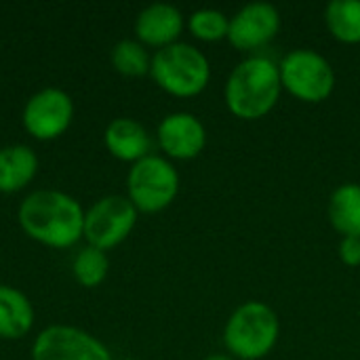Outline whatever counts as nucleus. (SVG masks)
Here are the masks:
<instances>
[{
    "label": "nucleus",
    "mask_w": 360,
    "mask_h": 360,
    "mask_svg": "<svg viewBox=\"0 0 360 360\" xmlns=\"http://www.w3.org/2000/svg\"><path fill=\"white\" fill-rule=\"evenodd\" d=\"M19 226L36 243L70 249L84 234V211L76 198L59 190H36L19 205Z\"/></svg>",
    "instance_id": "obj_1"
},
{
    "label": "nucleus",
    "mask_w": 360,
    "mask_h": 360,
    "mask_svg": "<svg viewBox=\"0 0 360 360\" xmlns=\"http://www.w3.org/2000/svg\"><path fill=\"white\" fill-rule=\"evenodd\" d=\"M283 93L278 63L264 55H251L234 65L228 76L224 97L228 110L243 120L268 116Z\"/></svg>",
    "instance_id": "obj_2"
},
{
    "label": "nucleus",
    "mask_w": 360,
    "mask_h": 360,
    "mask_svg": "<svg viewBox=\"0 0 360 360\" xmlns=\"http://www.w3.org/2000/svg\"><path fill=\"white\" fill-rule=\"evenodd\" d=\"M281 335L276 312L264 302L238 306L226 323L224 344L232 359L259 360L268 356Z\"/></svg>",
    "instance_id": "obj_3"
},
{
    "label": "nucleus",
    "mask_w": 360,
    "mask_h": 360,
    "mask_svg": "<svg viewBox=\"0 0 360 360\" xmlns=\"http://www.w3.org/2000/svg\"><path fill=\"white\" fill-rule=\"evenodd\" d=\"M150 76L173 97H196L211 80V63L194 44L175 42L152 55Z\"/></svg>",
    "instance_id": "obj_4"
},
{
    "label": "nucleus",
    "mask_w": 360,
    "mask_h": 360,
    "mask_svg": "<svg viewBox=\"0 0 360 360\" xmlns=\"http://www.w3.org/2000/svg\"><path fill=\"white\" fill-rule=\"evenodd\" d=\"M283 91L306 103H321L331 97L335 89V72L325 55L314 49H295L287 53L281 63Z\"/></svg>",
    "instance_id": "obj_5"
},
{
    "label": "nucleus",
    "mask_w": 360,
    "mask_h": 360,
    "mask_svg": "<svg viewBox=\"0 0 360 360\" xmlns=\"http://www.w3.org/2000/svg\"><path fill=\"white\" fill-rule=\"evenodd\" d=\"M127 198L137 211H165L179 192V173L165 156L150 154L131 167L127 177Z\"/></svg>",
    "instance_id": "obj_6"
},
{
    "label": "nucleus",
    "mask_w": 360,
    "mask_h": 360,
    "mask_svg": "<svg viewBox=\"0 0 360 360\" xmlns=\"http://www.w3.org/2000/svg\"><path fill=\"white\" fill-rule=\"evenodd\" d=\"M137 209L127 196H105L84 213V238L91 247L108 251L127 240L137 224Z\"/></svg>",
    "instance_id": "obj_7"
},
{
    "label": "nucleus",
    "mask_w": 360,
    "mask_h": 360,
    "mask_svg": "<svg viewBox=\"0 0 360 360\" xmlns=\"http://www.w3.org/2000/svg\"><path fill=\"white\" fill-rule=\"evenodd\" d=\"M32 360H112V354L91 333L78 327L53 325L36 335Z\"/></svg>",
    "instance_id": "obj_8"
},
{
    "label": "nucleus",
    "mask_w": 360,
    "mask_h": 360,
    "mask_svg": "<svg viewBox=\"0 0 360 360\" xmlns=\"http://www.w3.org/2000/svg\"><path fill=\"white\" fill-rule=\"evenodd\" d=\"M74 118L72 97L61 89H42L32 95L23 108V127L25 131L40 141L57 139L68 131Z\"/></svg>",
    "instance_id": "obj_9"
},
{
    "label": "nucleus",
    "mask_w": 360,
    "mask_h": 360,
    "mask_svg": "<svg viewBox=\"0 0 360 360\" xmlns=\"http://www.w3.org/2000/svg\"><path fill=\"white\" fill-rule=\"evenodd\" d=\"M281 32V13L270 2H249L230 17L228 40L234 49L255 53Z\"/></svg>",
    "instance_id": "obj_10"
},
{
    "label": "nucleus",
    "mask_w": 360,
    "mask_h": 360,
    "mask_svg": "<svg viewBox=\"0 0 360 360\" xmlns=\"http://www.w3.org/2000/svg\"><path fill=\"white\" fill-rule=\"evenodd\" d=\"M160 150L175 160H192L200 156L207 146L205 124L190 112H175L160 120L158 131Z\"/></svg>",
    "instance_id": "obj_11"
},
{
    "label": "nucleus",
    "mask_w": 360,
    "mask_h": 360,
    "mask_svg": "<svg viewBox=\"0 0 360 360\" xmlns=\"http://www.w3.org/2000/svg\"><path fill=\"white\" fill-rule=\"evenodd\" d=\"M184 15L177 6L167 2H154L146 6L135 19V36L143 46L165 49L179 42L184 32Z\"/></svg>",
    "instance_id": "obj_12"
},
{
    "label": "nucleus",
    "mask_w": 360,
    "mask_h": 360,
    "mask_svg": "<svg viewBox=\"0 0 360 360\" xmlns=\"http://www.w3.org/2000/svg\"><path fill=\"white\" fill-rule=\"evenodd\" d=\"M108 152L122 162H139L152 154V137L146 127L133 118H116L103 133Z\"/></svg>",
    "instance_id": "obj_13"
},
{
    "label": "nucleus",
    "mask_w": 360,
    "mask_h": 360,
    "mask_svg": "<svg viewBox=\"0 0 360 360\" xmlns=\"http://www.w3.org/2000/svg\"><path fill=\"white\" fill-rule=\"evenodd\" d=\"M38 171V158L27 146H6L0 150V192L23 190Z\"/></svg>",
    "instance_id": "obj_14"
},
{
    "label": "nucleus",
    "mask_w": 360,
    "mask_h": 360,
    "mask_svg": "<svg viewBox=\"0 0 360 360\" xmlns=\"http://www.w3.org/2000/svg\"><path fill=\"white\" fill-rule=\"evenodd\" d=\"M34 308L30 300L15 287L0 285V338L21 340L32 331Z\"/></svg>",
    "instance_id": "obj_15"
},
{
    "label": "nucleus",
    "mask_w": 360,
    "mask_h": 360,
    "mask_svg": "<svg viewBox=\"0 0 360 360\" xmlns=\"http://www.w3.org/2000/svg\"><path fill=\"white\" fill-rule=\"evenodd\" d=\"M327 215L342 238H360V184H342L331 192Z\"/></svg>",
    "instance_id": "obj_16"
},
{
    "label": "nucleus",
    "mask_w": 360,
    "mask_h": 360,
    "mask_svg": "<svg viewBox=\"0 0 360 360\" xmlns=\"http://www.w3.org/2000/svg\"><path fill=\"white\" fill-rule=\"evenodd\" d=\"M325 23L331 36L344 44L360 42V0H333L325 8Z\"/></svg>",
    "instance_id": "obj_17"
},
{
    "label": "nucleus",
    "mask_w": 360,
    "mask_h": 360,
    "mask_svg": "<svg viewBox=\"0 0 360 360\" xmlns=\"http://www.w3.org/2000/svg\"><path fill=\"white\" fill-rule=\"evenodd\" d=\"M112 65L118 74L122 76H131V78H139L150 74V65H152V57L146 51V46L139 40H131L124 38L120 42L114 44L112 49Z\"/></svg>",
    "instance_id": "obj_18"
},
{
    "label": "nucleus",
    "mask_w": 360,
    "mask_h": 360,
    "mask_svg": "<svg viewBox=\"0 0 360 360\" xmlns=\"http://www.w3.org/2000/svg\"><path fill=\"white\" fill-rule=\"evenodd\" d=\"M108 270H110V262H108L105 251L95 249L91 245L84 247L74 257V264H72V272H74L76 283L82 285V287H86V289L99 287L105 281Z\"/></svg>",
    "instance_id": "obj_19"
},
{
    "label": "nucleus",
    "mask_w": 360,
    "mask_h": 360,
    "mask_svg": "<svg viewBox=\"0 0 360 360\" xmlns=\"http://www.w3.org/2000/svg\"><path fill=\"white\" fill-rule=\"evenodd\" d=\"M188 30L202 42H219L228 38L230 17L217 8H198L188 17Z\"/></svg>",
    "instance_id": "obj_20"
},
{
    "label": "nucleus",
    "mask_w": 360,
    "mask_h": 360,
    "mask_svg": "<svg viewBox=\"0 0 360 360\" xmlns=\"http://www.w3.org/2000/svg\"><path fill=\"white\" fill-rule=\"evenodd\" d=\"M338 253H340V259L346 266H350V268L360 266V238H354V236L342 238L340 247H338Z\"/></svg>",
    "instance_id": "obj_21"
},
{
    "label": "nucleus",
    "mask_w": 360,
    "mask_h": 360,
    "mask_svg": "<svg viewBox=\"0 0 360 360\" xmlns=\"http://www.w3.org/2000/svg\"><path fill=\"white\" fill-rule=\"evenodd\" d=\"M205 360H234L232 356H228V354H213V356H209V359Z\"/></svg>",
    "instance_id": "obj_22"
},
{
    "label": "nucleus",
    "mask_w": 360,
    "mask_h": 360,
    "mask_svg": "<svg viewBox=\"0 0 360 360\" xmlns=\"http://www.w3.org/2000/svg\"><path fill=\"white\" fill-rule=\"evenodd\" d=\"M124 360H135V359H124Z\"/></svg>",
    "instance_id": "obj_23"
}]
</instances>
